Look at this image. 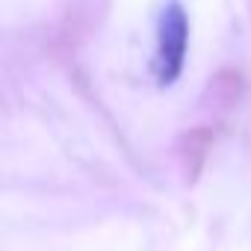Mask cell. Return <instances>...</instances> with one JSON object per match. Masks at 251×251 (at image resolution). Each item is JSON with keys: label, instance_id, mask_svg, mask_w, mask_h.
<instances>
[{"label": "cell", "instance_id": "1", "mask_svg": "<svg viewBox=\"0 0 251 251\" xmlns=\"http://www.w3.org/2000/svg\"><path fill=\"white\" fill-rule=\"evenodd\" d=\"M189 50V15L180 0H166L157 15V45H154V77L160 86L177 83Z\"/></svg>", "mask_w": 251, "mask_h": 251}]
</instances>
